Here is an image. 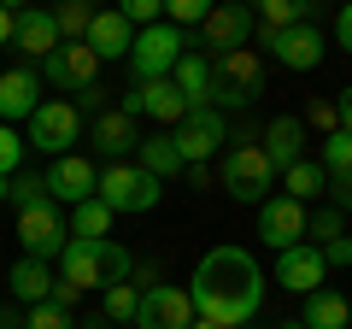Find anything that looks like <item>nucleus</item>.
I'll list each match as a JSON object with an SVG mask.
<instances>
[{
	"label": "nucleus",
	"instance_id": "f257e3e1",
	"mask_svg": "<svg viewBox=\"0 0 352 329\" xmlns=\"http://www.w3.org/2000/svg\"><path fill=\"white\" fill-rule=\"evenodd\" d=\"M194 312L217 329H247L252 312L264 300V270L252 265L247 247H212L194 270V288H188Z\"/></svg>",
	"mask_w": 352,
	"mask_h": 329
},
{
	"label": "nucleus",
	"instance_id": "f03ea898",
	"mask_svg": "<svg viewBox=\"0 0 352 329\" xmlns=\"http://www.w3.org/2000/svg\"><path fill=\"white\" fill-rule=\"evenodd\" d=\"M59 270H65V282H71V288H112V282H129V270H135V259L124 253V247H118V241H65L59 247Z\"/></svg>",
	"mask_w": 352,
	"mask_h": 329
},
{
	"label": "nucleus",
	"instance_id": "7ed1b4c3",
	"mask_svg": "<svg viewBox=\"0 0 352 329\" xmlns=\"http://www.w3.org/2000/svg\"><path fill=\"white\" fill-rule=\"evenodd\" d=\"M264 94V65L252 47H229L212 59V106H252Z\"/></svg>",
	"mask_w": 352,
	"mask_h": 329
},
{
	"label": "nucleus",
	"instance_id": "20e7f679",
	"mask_svg": "<svg viewBox=\"0 0 352 329\" xmlns=\"http://www.w3.org/2000/svg\"><path fill=\"white\" fill-rule=\"evenodd\" d=\"M94 194H100L112 212H153L159 206V177L141 171V164H106L100 177H94Z\"/></svg>",
	"mask_w": 352,
	"mask_h": 329
},
{
	"label": "nucleus",
	"instance_id": "39448f33",
	"mask_svg": "<svg viewBox=\"0 0 352 329\" xmlns=\"http://www.w3.org/2000/svg\"><path fill=\"white\" fill-rule=\"evenodd\" d=\"M182 53H188V41L176 24H147L129 41V71H135V83H153V76H170Z\"/></svg>",
	"mask_w": 352,
	"mask_h": 329
},
{
	"label": "nucleus",
	"instance_id": "423d86ee",
	"mask_svg": "<svg viewBox=\"0 0 352 329\" xmlns=\"http://www.w3.org/2000/svg\"><path fill=\"white\" fill-rule=\"evenodd\" d=\"M270 182H276V164L264 159L258 141H235V147L223 153V189L235 194V200H270Z\"/></svg>",
	"mask_w": 352,
	"mask_h": 329
},
{
	"label": "nucleus",
	"instance_id": "0eeeda50",
	"mask_svg": "<svg viewBox=\"0 0 352 329\" xmlns=\"http://www.w3.org/2000/svg\"><path fill=\"white\" fill-rule=\"evenodd\" d=\"M76 129H82V112H76L71 100H41L36 112H30V141L24 147H41V153H71V141H76Z\"/></svg>",
	"mask_w": 352,
	"mask_h": 329
},
{
	"label": "nucleus",
	"instance_id": "6e6552de",
	"mask_svg": "<svg viewBox=\"0 0 352 329\" xmlns=\"http://www.w3.org/2000/svg\"><path fill=\"white\" fill-rule=\"evenodd\" d=\"M247 36H252V6L247 0H217L212 12L200 18V41L194 47H212V59H217L229 47H247Z\"/></svg>",
	"mask_w": 352,
	"mask_h": 329
},
{
	"label": "nucleus",
	"instance_id": "1a4fd4ad",
	"mask_svg": "<svg viewBox=\"0 0 352 329\" xmlns=\"http://www.w3.org/2000/svg\"><path fill=\"white\" fill-rule=\"evenodd\" d=\"M18 241H24L30 259H59V247L71 241V229H65L59 206L41 200V206H24V212H18Z\"/></svg>",
	"mask_w": 352,
	"mask_h": 329
},
{
	"label": "nucleus",
	"instance_id": "9d476101",
	"mask_svg": "<svg viewBox=\"0 0 352 329\" xmlns=\"http://www.w3.org/2000/svg\"><path fill=\"white\" fill-rule=\"evenodd\" d=\"M188 323H194V300H188V288H170V282H153V288H141L135 329H188Z\"/></svg>",
	"mask_w": 352,
	"mask_h": 329
},
{
	"label": "nucleus",
	"instance_id": "9b49d317",
	"mask_svg": "<svg viewBox=\"0 0 352 329\" xmlns=\"http://www.w3.org/2000/svg\"><path fill=\"white\" fill-rule=\"evenodd\" d=\"M170 141H176V153H182V171H188V164H206L217 147H223L229 129H223V118L206 106V112H188V118H182V124L170 129Z\"/></svg>",
	"mask_w": 352,
	"mask_h": 329
},
{
	"label": "nucleus",
	"instance_id": "f8f14e48",
	"mask_svg": "<svg viewBox=\"0 0 352 329\" xmlns=\"http://www.w3.org/2000/svg\"><path fill=\"white\" fill-rule=\"evenodd\" d=\"M41 65H47V83H53L59 94H65V89L82 94V89H94V76H100V59H94V47H88V41H59Z\"/></svg>",
	"mask_w": 352,
	"mask_h": 329
},
{
	"label": "nucleus",
	"instance_id": "ddd939ff",
	"mask_svg": "<svg viewBox=\"0 0 352 329\" xmlns=\"http://www.w3.org/2000/svg\"><path fill=\"white\" fill-rule=\"evenodd\" d=\"M124 112L129 118L147 112L153 124H182V118H188V100H182V89H176L170 76H153V83H135V89L124 94Z\"/></svg>",
	"mask_w": 352,
	"mask_h": 329
},
{
	"label": "nucleus",
	"instance_id": "4468645a",
	"mask_svg": "<svg viewBox=\"0 0 352 329\" xmlns=\"http://www.w3.org/2000/svg\"><path fill=\"white\" fill-rule=\"evenodd\" d=\"M258 41L276 53L288 71H317V65H323V36H317L311 24H288V30H264L258 24Z\"/></svg>",
	"mask_w": 352,
	"mask_h": 329
},
{
	"label": "nucleus",
	"instance_id": "2eb2a0df",
	"mask_svg": "<svg viewBox=\"0 0 352 329\" xmlns=\"http://www.w3.org/2000/svg\"><path fill=\"white\" fill-rule=\"evenodd\" d=\"M94 159H82V153H59L53 159V171H47V200L53 206H82V200H94Z\"/></svg>",
	"mask_w": 352,
	"mask_h": 329
},
{
	"label": "nucleus",
	"instance_id": "dca6fc26",
	"mask_svg": "<svg viewBox=\"0 0 352 329\" xmlns=\"http://www.w3.org/2000/svg\"><path fill=\"white\" fill-rule=\"evenodd\" d=\"M258 235L270 241V247H300L305 241V200H288V194H276V200L258 206Z\"/></svg>",
	"mask_w": 352,
	"mask_h": 329
},
{
	"label": "nucleus",
	"instance_id": "f3484780",
	"mask_svg": "<svg viewBox=\"0 0 352 329\" xmlns=\"http://www.w3.org/2000/svg\"><path fill=\"white\" fill-rule=\"evenodd\" d=\"M323 270H329L323 253L305 247V241H300V247H282V259H276V282L288 294H317V288H323Z\"/></svg>",
	"mask_w": 352,
	"mask_h": 329
},
{
	"label": "nucleus",
	"instance_id": "a211bd4d",
	"mask_svg": "<svg viewBox=\"0 0 352 329\" xmlns=\"http://www.w3.org/2000/svg\"><path fill=\"white\" fill-rule=\"evenodd\" d=\"M88 47H94V59H129V41H135V24H129L118 6H106V12H94V24H88Z\"/></svg>",
	"mask_w": 352,
	"mask_h": 329
},
{
	"label": "nucleus",
	"instance_id": "6ab92c4d",
	"mask_svg": "<svg viewBox=\"0 0 352 329\" xmlns=\"http://www.w3.org/2000/svg\"><path fill=\"white\" fill-rule=\"evenodd\" d=\"M264 159L276 164V171H288V164H300L305 159V118H294V112H282V118H270V129H264Z\"/></svg>",
	"mask_w": 352,
	"mask_h": 329
},
{
	"label": "nucleus",
	"instance_id": "aec40b11",
	"mask_svg": "<svg viewBox=\"0 0 352 329\" xmlns=\"http://www.w3.org/2000/svg\"><path fill=\"white\" fill-rule=\"evenodd\" d=\"M170 83L182 89V100H188V112H206V106H212V59H206L200 47H188L182 59H176Z\"/></svg>",
	"mask_w": 352,
	"mask_h": 329
},
{
	"label": "nucleus",
	"instance_id": "412c9836",
	"mask_svg": "<svg viewBox=\"0 0 352 329\" xmlns=\"http://www.w3.org/2000/svg\"><path fill=\"white\" fill-rule=\"evenodd\" d=\"M41 106V76L36 71H0V124H18Z\"/></svg>",
	"mask_w": 352,
	"mask_h": 329
},
{
	"label": "nucleus",
	"instance_id": "4be33fe9",
	"mask_svg": "<svg viewBox=\"0 0 352 329\" xmlns=\"http://www.w3.org/2000/svg\"><path fill=\"white\" fill-rule=\"evenodd\" d=\"M94 147H100L106 159H124V153H135V147H141V129H135V118H129L124 106L100 112V118H94Z\"/></svg>",
	"mask_w": 352,
	"mask_h": 329
},
{
	"label": "nucleus",
	"instance_id": "5701e85b",
	"mask_svg": "<svg viewBox=\"0 0 352 329\" xmlns=\"http://www.w3.org/2000/svg\"><path fill=\"white\" fill-rule=\"evenodd\" d=\"M12 41L30 53V59H47V53L59 47V24H53V12H36V6H24V12H18Z\"/></svg>",
	"mask_w": 352,
	"mask_h": 329
},
{
	"label": "nucleus",
	"instance_id": "b1692460",
	"mask_svg": "<svg viewBox=\"0 0 352 329\" xmlns=\"http://www.w3.org/2000/svg\"><path fill=\"white\" fill-rule=\"evenodd\" d=\"M300 323L305 329H346L352 323V300L335 294V288H317V294H305V317Z\"/></svg>",
	"mask_w": 352,
	"mask_h": 329
},
{
	"label": "nucleus",
	"instance_id": "393cba45",
	"mask_svg": "<svg viewBox=\"0 0 352 329\" xmlns=\"http://www.w3.org/2000/svg\"><path fill=\"white\" fill-rule=\"evenodd\" d=\"M53 270H47V259H18L12 265V300H30V306H41L53 294Z\"/></svg>",
	"mask_w": 352,
	"mask_h": 329
},
{
	"label": "nucleus",
	"instance_id": "a878e982",
	"mask_svg": "<svg viewBox=\"0 0 352 329\" xmlns=\"http://www.w3.org/2000/svg\"><path fill=\"white\" fill-rule=\"evenodd\" d=\"M141 171H153V177H176V171H182V153H176V141L170 136H141Z\"/></svg>",
	"mask_w": 352,
	"mask_h": 329
},
{
	"label": "nucleus",
	"instance_id": "bb28decb",
	"mask_svg": "<svg viewBox=\"0 0 352 329\" xmlns=\"http://www.w3.org/2000/svg\"><path fill=\"white\" fill-rule=\"evenodd\" d=\"M252 12L264 18V30H288V24H305L317 12V0H247Z\"/></svg>",
	"mask_w": 352,
	"mask_h": 329
},
{
	"label": "nucleus",
	"instance_id": "cd10ccee",
	"mask_svg": "<svg viewBox=\"0 0 352 329\" xmlns=\"http://www.w3.org/2000/svg\"><path fill=\"white\" fill-rule=\"evenodd\" d=\"M112 217H118V212L94 194V200H82V206L71 212V235H76V241H100L106 229H112Z\"/></svg>",
	"mask_w": 352,
	"mask_h": 329
},
{
	"label": "nucleus",
	"instance_id": "c85d7f7f",
	"mask_svg": "<svg viewBox=\"0 0 352 329\" xmlns=\"http://www.w3.org/2000/svg\"><path fill=\"white\" fill-rule=\"evenodd\" d=\"M282 182H288V200H317V194L329 189V171H323V164H311V159H300V164L282 171Z\"/></svg>",
	"mask_w": 352,
	"mask_h": 329
},
{
	"label": "nucleus",
	"instance_id": "c756f323",
	"mask_svg": "<svg viewBox=\"0 0 352 329\" xmlns=\"http://www.w3.org/2000/svg\"><path fill=\"white\" fill-rule=\"evenodd\" d=\"M94 0H59V12H53V24H59V41H82L88 24H94Z\"/></svg>",
	"mask_w": 352,
	"mask_h": 329
},
{
	"label": "nucleus",
	"instance_id": "7c9ffc66",
	"mask_svg": "<svg viewBox=\"0 0 352 329\" xmlns=\"http://www.w3.org/2000/svg\"><path fill=\"white\" fill-rule=\"evenodd\" d=\"M135 306H141V288H135V282H112V288H106V312H100V317H112V323H135Z\"/></svg>",
	"mask_w": 352,
	"mask_h": 329
},
{
	"label": "nucleus",
	"instance_id": "2f4dec72",
	"mask_svg": "<svg viewBox=\"0 0 352 329\" xmlns=\"http://www.w3.org/2000/svg\"><path fill=\"white\" fill-rule=\"evenodd\" d=\"M323 171H329V177H346V171H352V136H346V129H329V136H323Z\"/></svg>",
	"mask_w": 352,
	"mask_h": 329
},
{
	"label": "nucleus",
	"instance_id": "473e14b6",
	"mask_svg": "<svg viewBox=\"0 0 352 329\" xmlns=\"http://www.w3.org/2000/svg\"><path fill=\"white\" fill-rule=\"evenodd\" d=\"M6 200H12L18 212H24V206H41V200H47V177H36V171H12V194H6Z\"/></svg>",
	"mask_w": 352,
	"mask_h": 329
},
{
	"label": "nucleus",
	"instance_id": "72a5a7b5",
	"mask_svg": "<svg viewBox=\"0 0 352 329\" xmlns=\"http://www.w3.org/2000/svg\"><path fill=\"white\" fill-rule=\"evenodd\" d=\"M212 6L217 0H164V18H170V24H200Z\"/></svg>",
	"mask_w": 352,
	"mask_h": 329
},
{
	"label": "nucleus",
	"instance_id": "f704fd0d",
	"mask_svg": "<svg viewBox=\"0 0 352 329\" xmlns=\"http://www.w3.org/2000/svg\"><path fill=\"white\" fill-rule=\"evenodd\" d=\"M118 12H124L129 24H141V30H147V24H159L164 0H118Z\"/></svg>",
	"mask_w": 352,
	"mask_h": 329
},
{
	"label": "nucleus",
	"instance_id": "c9c22d12",
	"mask_svg": "<svg viewBox=\"0 0 352 329\" xmlns=\"http://www.w3.org/2000/svg\"><path fill=\"white\" fill-rule=\"evenodd\" d=\"M24 329H71V312H65V306H53V300H41L36 312H30Z\"/></svg>",
	"mask_w": 352,
	"mask_h": 329
},
{
	"label": "nucleus",
	"instance_id": "e433bc0d",
	"mask_svg": "<svg viewBox=\"0 0 352 329\" xmlns=\"http://www.w3.org/2000/svg\"><path fill=\"white\" fill-rule=\"evenodd\" d=\"M18 159H24V141L12 136V124H0V177H12Z\"/></svg>",
	"mask_w": 352,
	"mask_h": 329
},
{
	"label": "nucleus",
	"instance_id": "4c0bfd02",
	"mask_svg": "<svg viewBox=\"0 0 352 329\" xmlns=\"http://www.w3.org/2000/svg\"><path fill=\"white\" fill-rule=\"evenodd\" d=\"M305 235L335 241V235H340V212H317V217H305Z\"/></svg>",
	"mask_w": 352,
	"mask_h": 329
},
{
	"label": "nucleus",
	"instance_id": "58836bf2",
	"mask_svg": "<svg viewBox=\"0 0 352 329\" xmlns=\"http://www.w3.org/2000/svg\"><path fill=\"white\" fill-rule=\"evenodd\" d=\"M317 253H323V265H352V235H335V241H323Z\"/></svg>",
	"mask_w": 352,
	"mask_h": 329
},
{
	"label": "nucleus",
	"instance_id": "ea45409f",
	"mask_svg": "<svg viewBox=\"0 0 352 329\" xmlns=\"http://www.w3.org/2000/svg\"><path fill=\"white\" fill-rule=\"evenodd\" d=\"M311 124L329 136V129H340V118H335V106H329V100H311Z\"/></svg>",
	"mask_w": 352,
	"mask_h": 329
},
{
	"label": "nucleus",
	"instance_id": "a19ab883",
	"mask_svg": "<svg viewBox=\"0 0 352 329\" xmlns=\"http://www.w3.org/2000/svg\"><path fill=\"white\" fill-rule=\"evenodd\" d=\"M76 294H82V288H71V282H53V294H47V300H53V306H65V312H71V306H76Z\"/></svg>",
	"mask_w": 352,
	"mask_h": 329
},
{
	"label": "nucleus",
	"instance_id": "79ce46f5",
	"mask_svg": "<svg viewBox=\"0 0 352 329\" xmlns=\"http://www.w3.org/2000/svg\"><path fill=\"white\" fill-rule=\"evenodd\" d=\"M335 118H340V129L352 136V89H340V106H335Z\"/></svg>",
	"mask_w": 352,
	"mask_h": 329
},
{
	"label": "nucleus",
	"instance_id": "37998d69",
	"mask_svg": "<svg viewBox=\"0 0 352 329\" xmlns=\"http://www.w3.org/2000/svg\"><path fill=\"white\" fill-rule=\"evenodd\" d=\"M340 47L352 53V0H346V6H340Z\"/></svg>",
	"mask_w": 352,
	"mask_h": 329
},
{
	"label": "nucleus",
	"instance_id": "c03bdc74",
	"mask_svg": "<svg viewBox=\"0 0 352 329\" xmlns=\"http://www.w3.org/2000/svg\"><path fill=\"white\" fill-rule=\"evenodd\" d=\"M340 182V189H335V200H340V212H352V171H346V177H335Z\"/></svg>",
	"mask_w": 352,
	"mask_h": 329
},
{
	"label": "nucleus",
	"instance_id": "a18cd8bd",
	"mask_svg": "<svg viewBox=\"0 0 352 329\" xmlns=\"http://www.w3.org/2000/svg\"><path fill=\"white\" fill-rule=\"evenodd\" d=\"M12 30H18V18L6 12V6H0V47H6V41H12Z\"/></svg>",
	"mask_w": 352,
	"mask_h": 329
},
{
	"label": "nucleus",
	"instance_id": "49530a36",
	"mask_svg": "<svg viewBox=\"0 0 352 329\" xmlns=\"http://www.w3.org/2000/svg\"><path fill=\"white\" fill-rule=\"evenodd\" d=\"M0 329H24V323H18V317H12V312H0Z\"/></svg>",
	"mask_w": 352,
	"mask_h": 329
},
{
	"label": "nucleus",
	"instance_id": "de8ad7c7",
	"mask_svg": "<svg viewBox=\"0 0 352 329\" xmlns=\"http://www.w3.org/2000/svg\"><path fill=\"white\" fill-rule=\"evenodd\" d=\"M6 194H12V177H0V200H6Z\"/></svg>",
	"mask_w": 352,
	"mask_h": 329
},
{
	"label": "nucleus",
	"instance_id": "09e8293b",
	"mask_svg": "<svg viewBox=\"0 0 352 329\" xmlns=\"http://www.w3.org/2000/svg\"><path fill=\"white\" fill-rule=\"evenodd\" d=\"M188 329H217V323H206V317H194V323H188Z\"/></svg>",
	"mask_w": 352,
	"mask_h": 329
},
{
	"label": "nucleus",
	"instance_id": "8fccbe9b",
	"mask_svg": "<svg viewBox=\"0 0 352 329\" xmlns=\"http://www.w3.org/2000/svg\"><path fill=\"white\" fill-rule=\"evenodd\" d=\"M0 6H6V12H12V6H24V0H0Z\"/></svg>",
	"mask_w": 352,
	"mask_h": 329
},
{
	"label": "nucleus",
	"instance_id": "3c124183",
	"mask_svg": "<svg viewBox=\"0 0 352 329\" xmlns=\"http://www.w3.org/2000/svg\"><path fill=\"white\" fill-rule=\"evenodd\" d=\"M276 329H305V323H276Z\"/></svg>",
	"mask_w": 352,
	"mask_h": 329
}]
</instances>
